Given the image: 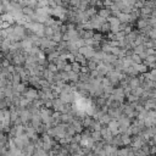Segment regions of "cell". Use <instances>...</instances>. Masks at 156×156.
Segmentation results:
<instances>
[{"mask_svg":"<svg viewBox=\"0 0 156 156\" xmlns=\"http://www.w3.org/2000/svg\"><path fill=\"white\" fill-rule=\"evenodd\" d=\"M89 22H90L93 29H101L102 24L106 23V20L102 18V17H100L99 15H95L94 17H91V18L89 20Z\"/></svg>","mask_w":156,"mask_h":156,"instance_id":"1","label":"cell"},{"mask_svg":"<svg viewBox=\"0 0 156 156\" xmlns=\"http://www.w3.org/2000/svg\"><path fill=\"white\" fill-rule=\"evenodd\" d=\"M156 124V111H147V115H146V118L144 121V127L146 128H150V127H154Z\"/></svg>","mask_w":156,"mask_h":156,"instance_id":"2","label":"cell"},{"mask_svg":"<svg viewBox=\"0 0 156 156\" xmlns=\"http://www.w3.org/2000/svg\"><path fill=\"white\" fill-rule=\"evenodd\" d=\"M78 52H79L82 56H84L85 58L90 60V58L95 55V49H94L93 46H83V48H79V49H78Z\"/></svg>","mask_w":156,"mask_h":156,"instance_id":"3","label":"cell"},{"mask_svg":"<svg viewBox=\"0 0 156 156\" xmlns=\"http://www.w3.org/2000/svg\"><path fill=\"white\" fill-rule=\"evenodd\" d=\"M22 96H24L29 102H33L34 100L38 99V90L34 88H27V90L24 91V94Z\"/></svg>","mask_w":156,"mask_h":156,"instance_id":"4","label":"cell"},{"mask_svg":"<svg viewBox=\"0 0 156 156\" xmlns=\"http://www.w3.org/2000/svg\"><path fill=\"white\" fill-rule=\"evenodd\" d=\"M30 117H32V115L27 108H21L20 110V119H21V123L23 126H27L29 123Z\"/></svg>","mask_w":156,"mask_h":156,"instance_id":"5","label":"cell"},{"mask_svg":"<svg viewBox=\"0 0 156 156\" xmlns=\"http://www.w3.org/2000/svg\"><path fill=\"white\" fill-rule=\"evenodd\" d=\"M100 134H101V139H102L105 143H107V144H110V143H111V140H112L113 135H112L111 130H110L107 127L102 126V128H101V130H100Z\"/></svg>","mask_w":156,"mask_h":156,"instance_id":"6","label":"cell"},{"mask_svg":"<svg viewBox=\"0 0 156 156\" xmlns=\"http://www.w3.org/2000/svg\"><path fill=\"white\" fill-rule=\"evenodd\" d=\"M51 107H54V111H55V112L62 113L63 107H65V104H63L58 98H55V99H52V106H51Z\"/></svg>","mask_w":156,"mask_h":156,"instance_id":"7","label":"cell"},{"mask_svg":"<svg viewBox=\"0 0 156 156\" xmlns=\"http://www.w3.org/2000/svg\"><path fill=\"white\" fill-rule=\"evenodd\" d=\"M107 128L111 130V133H112V135H113V136L119 134V132H118L119 126H118V122H117L116 119H111V121H110V123L107 124Z\"/></svg>","mask_w":156,"mask_h":156,"instance_id":"8","label":"cell"},{"mask_svg":"<svg viewBox=\"0 0 156 156\" xmlns=\"http://www.w3.org/2000/svg\"><path fill=\"white\" fill-rule=\"evenodd\" d=\"M118 21L121 22V24H127L128 22H130V15L129 13H123V12H119V15L117 16Z\"/></svg>","mask_w":156,"mask_h":156,"instance_id":"9","label":"cell"},{"mask_svg":"<svg viewBox=\"0 0 156 156\" xmlns=\"http://www.w3.org/2000/svg\"><path fill=\"white\" fill-rule=\"evenodd\" d=\"M128 85H129L132 89L139 88V87H141V80H140L139 78H136V77H133V78H130V79H129Z\"/></svg>","mask_w":156,"mask_h":156,"instance_id":"10","label":"cell"},{"mask_svg":"<svg viewBox=\"0 0 156 156\" xmlns=\"http://www.w3.org/2000/svg\"><path fill=\"white\" fill-rule=\"evenodd\" d=\"M100 17H102V18H105V20H107L110 16H111V11H110V9L108 7H102V9H100L99 10V13H98Z\"/></svg>","mask_w":156,"mask_h":156,"instance_id":"11","label":"cell"},{"mask_svg":"<svg viewBox=\"0 0 156 156\" xmlns=\"http://www.w3.org/2000/svg\"><path fill=\"white\" fill-rule=\"evenodd\" d=\"M111 119H112V118L108 116V113H104V115H101V117H100L98 121L101 123V126H107Z\"/></svg>","mask_w":156,"mask_h":156,"instance_id":"12","label":"cell"},{"mask_svg":"<svg viewBox=\"0 0 156 156\" xmlns=\"http://www.w3.org/2000/svg\"><path fill=\"white\" fill-rule=\"evenodd\" d=\"M121 141H122V145H130L132 144V136L128 135L127 133L124 134H121Z\"/></svg>","mask_w":156,"mask_h":156,"instance_id":"13","label":"cell"},{"mask_svg":"<svg viewBox=\"0 0 156 156\" xmlns=\"http://www.w3.org/2000/svg\"><path fill=\"white\" fill-rule=\"evenodd\" d=\"M52 35H54V29H52V27H45V28H44V38L51 39Z\"/></svg>","mask_w":156,"mask_h":156,"instance_id":"14","label":"cell"},{"mask_svg":"<svg viewBox=\"0 0 156 156\" xmlns=\"http://www.w3.org/2000/svg\"><path fill=\"white\" fill-rule=\"evenodd\" d=\"M78 79H79V74L74 73V72H68V80L69 82H73V83H78Z\"/></svg>","mask_w":156,"mask_h":156,"instance_id":"15","label":"cell"},{"mask_svg":"<svg viewBox=\"0 0 156 156\" xmlns=\"http://www.w3.org/2000/svg\"><path fill=\"white\" fill-rule=\"evenodd\" d=\"M136 26H138V28H139V29H144L146 26H149V24H147V20H144V18H140V20H138V23H136Z\"/></svg>","mask_w":156,"mask_h":156,"instance_id":"16","label":"cell"},{"mask_svg":"<svg viewBox=\"0 0 156 156\" xmlns=\"http://www.w3.org/2000/svg\"><path fill=\"white\" fill-rule=\"evenodd\" d=\"M71 66H72V72H74V73H77V74H79L80 73V65L79 63H77V62H73V63H71Z\"/></svg>","mask_w":156,"mask_h":156,"instance_id":"17","label":"cell"},{"mask_svg":"<svg viewBox=\"0 0 156 156\" xmlns=\"http://www.w3.org/2000/svg\"><path fill=\"white\" fill-rule=\"evenodd\" d=\"M145 50H146V49H145V46H144V45H139V46H135V48L133 49L134 54H136V55H140V54H143Z\"/></svg>","mask_w":156,"mask_h":156,"instance_id":"18","label":"cell"},{"mask_svg":"<svg viewBox=\"0 0 156 156\" xmlns=\"http://www.w3.org/2000/svg\"><path fill=\"white\" fill-rule=\"evenodd\" d=\"M147 35L151 38V40H156V27L151 28V30L147 33Z\"/></svg>","mask_w":156,"mask_h":156,"instance_id":"19","label":"cell"},{"mask_svg":"<svg viewBox=\"0 0 156 156\" xmlns=\"http://www.w3.org/2000/svg\"><path fill=\"white\" fill-rule=\"evenodd\" d=\"M150 154H156V146H155V145L151 146V149H150Z\"/></svg>","mask_w":156,"mask_h":156,"instance_id":"20","label":"cell"},{"mask_svg":"<svg viewBox=\"0 0 156 156\" xmlns=\"http://www.w3.org/2000/svg\"><path fill=\"white\" fill-rule=\"evenodd\" d=\"M144 156H149V155H144Z\"/></svg>","mask_w":156,"mask_h":156,"instance_id":"21","label":"cell"},{"mask_svg":"<svg viewBox=\"0 0 156 156\" xmlns=\"http://www.w3.org/2000/svg\"><path fill=\"white\" fill-rule=\"evenodd\" d=\"M0 56H2V55H1V54H0Z\"/></svg>","mask_w":156,"mask_h":156,"instance_id":"22","label":"cell"},{"mask_svg":"<svg viewBox=\"0 0 156 156\" xmlns=\"http://www.w3.org/2000/svg\"><path fill=\"white\" fill-rule=\"evenodd\" d=\"M155 156H156V155H155Z\"/></svg>","mask_w":156,"mask_h":156,"instance_id":"23","label":"cell"}]
</instances>
